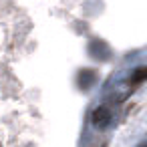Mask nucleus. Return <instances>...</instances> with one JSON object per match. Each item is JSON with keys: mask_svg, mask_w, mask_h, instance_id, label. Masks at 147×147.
<instances>
[{"mask_svg": "<svg viewBox=\"0 0 147 147\" xmlns=\"http://www.w3.org/2000/svg\"><path fill=\"white\" fill-rule=\"evenodd\" d=\"M111 121H113V113H111V109L105 107V105L97 107V109L93 111V115H91V123H93L95 129H107V127L111 125Z\"/></svg>", "mask_w": 147, "mask_h": 147, "instance_id": "obj_1", "label": "nucleus"}, {"mask_svg": "<svg viewBox=\"0 0 147 147\" xmlns=\"http://www.w3.org/2000/svg\"><path fill=\"white\" fill-rule=\"evenodd\" d=\"M89 55H91L95 61H109V59H111V49H109L103 40L95 38V40H91V45H89Z\"/></svg>", "mask_w": 147, "mask_h": 147, "instance_id": "obj_2", "label": "nucleus"}, {"mask_svg": "<svg viewBox=\"0 0 147 147\" xmlns=\"http://www.w3.org/2000/svg\"><path fill=\"white\" fill-rule=\"evenodd\" d=\"M97 79H99V75L95 69H81L77 75V85L81 89H91L93 85H97Z\"/></svg>", "mask_w": 147, "mask_h": 147, "instance_id": "obj_3", "label": "nucleus"}, {"mask_svg": "<svg viewBox=\"0 0 147 147\" xmlns=\"http://www.w3.org/2000/svg\"><path fill=\"white\" fill-rule=\"evenodd\" d=\"M145 75H147V71H145V67H139V69L135 71V75L131 77V83H133V85H137V83H141V81L145 79Z\"/></svg>", "mask_w": 147, "mask_h": 147, "instance_id": "obj_4", "label": "nucleus"}]
</instances>
